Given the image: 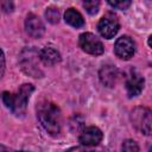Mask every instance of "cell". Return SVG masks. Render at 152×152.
I'll list each match as a JSON object with an SVG mask.
<instances>
[{
	"instance_id": "12",
	"label": "cell",
	"mask_w": 152,
	"mask_h": 152,
	"mask_svg": "<svg viewBox=\"0 0 152 152\" xmlns=\"http://www.w3.org/2000/svg\"><path fill=\"white\" fill-rule=\"evenodd\" d=\"M39 58L45 65H55L61 62V53L52 46H45L39 51Z\"/></svg>"
},
{
	"instance_id": "4",
	"label": "cell",
	"mask_w": 152,
	"mask_h": 152,
	"mask_svg": "<svg viewBox=\"0 0 152 152\" xmlns=\"http://www.w3.org/2000/svg\"><path fill=\"white\" fill-rule=\"evenodd\" d=\"M131 122L135 129L141 132L145 135L151 134V124H152V113L147 107L138 106L131 112Z\"/></svg>"
},
{
	"instance_id": "7",
	"label": "cell",
	"mask_w": 152,
	"mask_h": 152,
	"mask_svg": "<svg viewBox=\"0 0 152 152\" xmlns=\"http://www.w3.org/2000/svg\"><path fill=\"white\" fill-rule=\"evenodd\" d=\"M115 55L124 61H128L133 57L135 52V43L129 36H121L116 39L114 44Z\"/></svg>"
},
{
	"instance_id": "18",
	"label": "cell",
	"mask_w": 152,
	"mask_h": 152,
	"mask_svg": "<svg viewBox=\"0 0 152 152\" xmlns=\"http://www.w3.org/2000/svg\"><path fill=\"white\" fill-rule=\"evenodd\" d=\"M66 152H96V151L89 148L88 146H75V147H70L69 150H66Z\"/></svg>"
},
{
	"instance_id": "17",
	"label": "cell",
	"mask_w": 152,
	"mask_h": 152,
	"mask_svg": "<svg viewBox=\"0 0 152 152\" xmlns=\"http://www.w3.org/2000/svg\"><path fill=\"white\" fill-rule=\"evenodd\" d=\"M108 4L112 6V7H114V8H116V10H127L129 6H131V1L129 0H114V1H112V0H108Z\"/></svg>"
},
{
	"instance_id": "21",
	"label": "cell",
	"mask_w": 152,
	"mask_h": 152,
	"mask_svg": "<svg viewBox=\"0 0 152 152\" xmlns=\"http://www.w3.org/2000/svg\"><path fill=\"white\" fill-rule=\"evenodd\" d=\"M19 152H24V151H19Z\"/></svg>"
},
{
	"instance_id": "13",
	"label": "cell",
	"mask_w": 152,
	"mask_h": 152,
	"mask_svg": "<svg viewBox=\"0 0 152 152\" xmlns=\"http://www.w3.org/2000/svg\"><path fill=\"white\" fill-rule=\"evenodd\" d=\"M64 20L66 24H69L72 27H82L84 25V19L82 14L76 11L75 8H68L64 13Z\"/></svg>"
},
{
	"instance_id": "15",
	"label": "cell",
	"mask_w": 152,
	"mask_h": 152,
	"mask_svg": "<svg viewBox=\"0 0 152 152\" xmlns=\"http://www.w3.org/2000/svg\"><path fill=\"white\" fill-rule=\"evenodd\" d=\"M121 152H139V145L133 139H126L121 145Z\"/></svg>"
},
{
	"instance_id": "2",
	"label": "cell",
	"mask_w": 152,
	"mask_h": 152,
	"mask_svg": "<svg viewBox=\"0 0 152 152\" xmlns=\"http://www.w3.org/2000/svg\"><path fill=\"white\" fill-rule=\"evenodd\" d=\"M34 91V87L30 83H24L20 86L17 93H10V91H4L1 95L4 104L17 116L24 115L28 99L31 94Z\"/></svg>"
},
{
	"instance_id": "20",
	"label": "cell",
	"mask_w": 152,
	"mask_h": 152,
	"mask_svg": "<svg viewBox=\"0 0 152 152\" xmlns=\"http://www.w3.org/2000/svg\"><path fill=\"white\" fill-rule=\"evenodd\" d=\"M0 152H17V151H13V150L4 146V145H0Z\"/></svg>"
},
{
	"instance_id": "11",
	"label": "cell",
	"mask_w": 152,
	"mask_h": 152,
	"mask_svg": "<svg viewBox=\"0 0 152 152\" xmlns=\"http://www.w3.org/2000/svg\"><path fill=\"white\" fill-rule=\"evenodd\" d=\"M144 84H145L144 77L140 74H138L137 71H132L128 80L126 81V89H127L128 96L129 97L138 96L142 91Z\"/></svg>"
},
{
	"instance_id": "16",
	"label": "cell",
	"mask_w": 152,
	"mask_h": 152,
	"mask_svg": "<svg viewBox=\"0 0 152 152\" xmlns=\"http://www.w3.org/2000/svg\"><path fill=\"white\" fill-rule=\"evenodd\" d=\"M83 7L86 8V11L89 14H96L99 12V7H100V2L97 0H89V1H83Z\"/></svg>"
},
{
	"instance_id": "10",
	"label": "cell",
	"mask_w": 152,
	"mask_h": 152,
	"mask_svg": "<svg viewBox=\"0 0 152 152\" xmlns=\"http://www.w3.org/2000/svg\"><path fill=\"white\" fill-rule=\"evenodd\" d=\"M119 75L120 74H119L118 68L114 65H110V64L103 65L99 71V77H100L101 83L108 88H112L115 86V83L119 78Z\"/></svg>"
},
{
	"instance_id": "3",
	"label": "cell",
	"mask_w": 152,
	"mask_h": 152,
	"mask_svg": "<svg viewBox=\"0 0 152 152\" xmlns=\"http://www.w3.org/2000/svg\"><path fill=\"white\" fill-rule=\"evenodd\" d=\"M39 51H37L33 48H25L19 57V63L25 74H27L31 77L39 78L43 77V71L39 65Z\"/></svg>"
},
{
	"instance_id": "1",
	"label": "cell",
	"mask_w": 152,
	"mask_h": 152,
	"mask_svg": "<svg viewBox=\"0 0 152 152\" xmlns=\"http://www.w3.org/2000/svg\"><path fill=\"white\" fill-rule=\"evenodd\" d=\"M37 118L49 134L57 135L61 132L62 115L59 108L53 102L49 100H42L37 104Z\"/></svg>"
},
{
	"instance_id": "8",
	"label": "cell",
	"mask_w": 152,
	"mask_h": 152,
	"mask_svg": "<svg viewBox=\"0 0 152 152\" xmlns=\"http://www.w3.org/2000/svg\"><path fill=\"white\" fill-rule=\"evenodd\" d=\"M102 138H103V134H102L101 129L99 127L90 126L82 131V133L78 137V140L82 144V146L91 147V146L99 145L101 142Z\"/></svg>"
},
{
	"instance_id": "9",
	"label": "cell",
	"mask_w": 152,
	"mask_h": 152,
	"mask_svg": "<svg viewBox=\"0 0 152 152\" xmlns=\"http://www.w3.org/2000/svg\"><path fill=\"white\" fill-rule=\"evenodd\" d=\"M25 30L32 38H40L45 32V25L38 15L30 13L25 19Z\"/></svg>"
},
{
	"instance_id": "6",
	"label": "cell",
	"mask_w": 152,
	"mask_h": 152,
	"mask_svg": "<svg viewBox=\"0 0 152 152\" xmlns=\"http://www.w3.org/2000/svg\"><path fill=\"white\" fill-rule=\"evenodd\" d=\"M119 28H120L119 19L113 13H107L106 15H103L100 19L99 24H97V31H99V33L103 38H106V39L113 38L118 33Z\"/></svg>"
},
{
	"instance_id": "14",
	"label": "cell",
	"mask_w": 152,
	"mask_h": 152,
	"mask_svg": "<svg viewBox=\"0 0 152 152\" xmlns=\"http://www.w3.org/2000/svg\"><path fill=\"white\" fill-rule=\"evenodd\" d=\"M45 18L50 24H57L59 21V11L56 7H48L45 11Z\"/></svg>"
},
{
	"instance_id": "5",
	"label": "cell",
	"mask_w": 152,
	"mask_h": 152,
	"mask_svg": "<svg viewBox=\"0 0 152 152\" xmlns=\"http://www.w3.org/2000/svg\"><path fill=\"white\" fill-rule=\"evenodd\" d=\"M78 45L84 52H87L89 55H94V56L102 55L104 51L102 42L95 34H93L90 32H84V33L80 34Z\"/></svg>"
},
{
	"instance_id": "19",
	"label": "cell",
	"mask_w": 152,
	"mask_h": 152,
	"mask_svg": "<svg viewBox=\"0 0 152 152\" xmlns=\"http://www.w3.org/2000/svg\"><path fill=\"white\" fill-rule=\"evenodd\" d=\"M5 72V55H4V51L0 49V78L2 77Z\"/></svg>"
}]
</instances>
